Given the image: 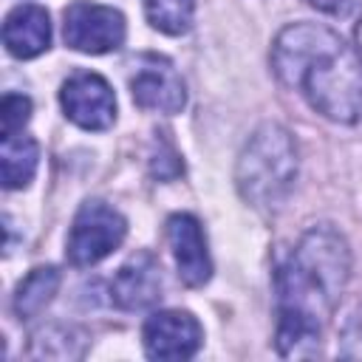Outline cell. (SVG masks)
<instances>
[{"mask_svg": "<svg viewBox=\"0 0 362 362\" xmlns=\"http://www.w3.org/2000/svg\"><path fill=\"white\" fill-rule=\"evenodd\" d=\"M356 51H359V57H362V17H359V23H356Z\"/></svg>", "mask_w": 362, "mask_h": 362, "instance_id": "d6986e66", "label": "cell"}, {"mask_svg": "<svg viewBox=\"0 0 362 362\" xmlns=\"http://www.w3.org/2000/svg\"><path fill=\"white\" fill-rule=\"evenodd\" d=\"M124 235H127L124 215L119 209H113L110 204L90 198L74 215L65 255L74 266H93V263L105 260L113 249H119Z\"/></svg>", "mask_w": 362, "mask_h": 362, "instance_id": "277c9868", "label": "cell"}, {"mask_svg": "<svg viewBox=\"0 0 362 362\" xmlns=\"http://www.w3.org/2000/svg\"><path fill=\"white\" fill-rule=\"evenodd\" d=\"M40 164V144L20 133L3 136L0 144V173H3V187L6 189H23L31 184L34 173Z\"/></svg>", "mask_w": 362, "mask_h": 362, "instance_id": "7c38bea8", "label": "cell"}, {"mask_svg": "<svg viewBox=\"0 0 362 362\" xmlns=\"http://www.w3.org/2000/svg\"><path fill=\"white\" fill-rule=\"evenodd\" d=\"M88 337L76 325H45L31 337V359H79L85 356Z\"/></svg>", "mask_w": 362, "mask_h": 362, "instance_id": "5bb4252c", "label": "cell"}, {"mask_svg": "<svg viewBox=\"0 0 362 362\" xmlns=\"http://www.w3.org/2000/svg\"><path fill=\"white\" fill-rule=\"evenodd\" d=\"M28 119H31V99L23 96V93H6V96H3V107H0L3 136L20 133Z\"/></svg>", "mask_w": 362, "mask_h": 362, "instance_id": "2e32d148", "label": "cell"}, {"mask_svg": "<svg viewBox=\"0 0 362 362\" xmlns=\"http://www.w3.org/2000/svg\"><path fill=\"white\" fill-rule=\"evenodd\" d=\"M342 356H362V308L345 322V331H342V348H339Z\"/></svg>", "mask_w": 362, "mask_h": 362, "instance_id": "e0dca14e", "label": "cell"}, {"mask_svg": "<svg viewBox=\"0 0 362 362\" xmlns=\"http://www.w3.org/2000/svg\"><path fill=\"white\" fill-rule=\"evenodd\" d=\"M141 342L150 359H189L204 342V328L189 311L167 308L147 317Z\"/></svg>", "mask_w": 362, "mask_h": 362, "instance_id": "ba28073f", "label": "cell"}, {"mask_svg": "<svg viewBox=\"0 0 362 362\" xmlns=\"http://www.w3.org/2000/svg\"><path fill=\"white\" fill-rule=\"evenodd\" d=\"M297 181V144L283 124H260L238 156L235 184L246 204L274 212L286 204Z\"/></svg>", "mask_w": 362, "mask_h": 362, "instance_id": "3957f363", "label": "cell"}, {"mask_svg": "<svg viewBox=\"0 0 362 362\" xmlns=\"http://www.w3.org/2000/svg\"><path fill=\"white\" fill-rule=\"evenodd\" d=\"M195 0H144V17L147 23L170 37L187 34L192 25Z\"/></svg>", "mask_w": 362, "mask_h": 362, "instance_id": "9a60e30c", "label": "cell"}, {"mask_svg": "<svg viewBox=\"0 0 362 362\" xmlns=\"http://www.w3.org/2000/svg\"><path fill=\"white\" fill-rule=\"evenodd\" d=\"M59 280H62V274H59L57 266H37V269H31L25 274V280H20V286L14 291V303H11L14 314L20 320L37 317L54 300V294L59 288Z\"/></svg>", "mask_w": 362, "mask_h": 362, "instance_id": "4fadbf2b", "label": "cell"}, {"mask_svg": "<svg viewBox=\"0 0 362 362\" xmlns=\"http://www.w3.org/2000/svg\"><path fill=\"white\" fill-rule=\"evenodd\" d=\"M351 249L331 223L300 235L288 257L274 272L277 291V354L286 359H314L322 331L348 286Z\"/></svg>", "mask_w": 362, "mask_h": 362, "instance_id": "6da1fadb", "label": "cell"}, {"mask_svg": "<svg viewBox=\"0 0 362 362\" xmlns=\"http://www.w3.org/2000/svg\"><path fill=\"white\" fill-rule=\"evenodd\" d=\"M167 240L178 266V277L189 288H201L212 277V260L206 252V238L195 215L175 212L167 218Z\"/></svg>", "mask_w": 362, "mask_h": 362, "instance_id": "9c48e42d", "label": "cell"}, {"mask_svg": "<svg viewBox=\"0 0 362 362\" xmlns=\"http://www.w3.org/2000/svg\"><path fill=\"white\" fill-rule=\"evenodd\" d=\"M59 105L82 130H107L116 122V96L105 76L79 71L62 82Z\"/></svg>", "mask_w": 362, "mask_h": 362, "instance_id": "52a82bcc", "label": "cell"}, {"mask_svg": "<svg viewBox=\"0 0 362 362\" xmlns=\"http://www.w3.org/2000/svg\"><path fill=\"white\" fill-rule=\"evenodd\" d=\"M124 14L113 6L76 0L62 14L65 45L82 54H107L124 42Z\"/></svg>", "mask_w": 362, "mask_h": 362, "instance_id": "5b68a950", "label": "cell"}, {"mask_svg": "<svg viewBox=\"0 0 362 362\" xmlns=\"http://www.w3.org/2000/svg\"><path fill=\"white\" fill-rule=\"evenodd\" d=\"M3 45L17 59H34L51 45V20L42 6H14L3 20Z\"/></svg>", "mask_w": 362, "mask_h": 362, "instance_id": "8fae6325", "label": "cell"}, {"mask_svg": "<svg viewBox=\"0 0 362 362\" xmlns=\"http://www.w3.org/2000/svg\"><path fill=\"white\" fill-rule=\"evenodd\" d=\"M305 3L325 14H334V17H348L356 6V0H305Z\"/></svg>", "mask_w": 362, "mask_h": 362, "instance_id": "ac0fdd59", "label": "cell"}, {"mask_svg": "<svg viewBox=\"0 0 362 362\" xmlns=\"http://www.w3.org/2000/svg\"><path fill=\"white\" fill-rule=\"evenodd\" d=\"M161 266L150 252H136L127 257L110 280V300L122 311H141L161 300Z\"/></svg>", "mask_w": 362, "mask_h": 362, "instance_id": "30bf717a", "label": "cell"}, {"mask_svg": "<svg viewBox=\"0 0 362 362\" xmlns=\"http://www.w3.org/2000/svg\"><path fill=\"white\" fill-rule=\"evenodd\" d=\"M130 93L141 110L156 113H181L187 105V88L175 65L161 54H139L133 59Z\"/></svg>", "mask_w": 362, "mask_h": 362, "instance_id": "8992f818", "label": "cell"}, {"mask_svg": "<svg viewBox=\"0 0 362 362\" xmlns=\"http://www.w3.org/2000/svg\"><path fill=\"white\" fill-rule=\"evenodd\" d=\"M272 68L280 85L300 90L331 122L362 119V57L320 23L286 25L272 45Z\"/></svg>", "mask_w": 362, "mask_h": 362, "instance_id": "7a4b0ae2", "label": "cell"}]
</instances>
